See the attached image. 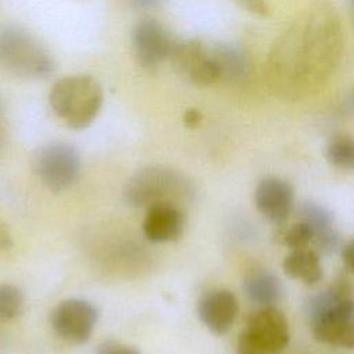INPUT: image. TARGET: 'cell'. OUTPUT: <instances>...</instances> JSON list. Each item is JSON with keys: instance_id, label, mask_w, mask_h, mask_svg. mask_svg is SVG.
I'll return each instance as SVG.
<instances>
[{"instance_id": "obj_9", "label": "cell", "mask_w": 354, "mask_h": 354, "mask_svg": "<svg viewBox=\"0 0 354 354\" xmlns=\"http://www.w3.org/2000/svg\"><path fill=\"white\" fill-rule=\"evenodd\" d=\"M245 330L267 354H278L289 343L288 321L275 306H263L254 311L249 317Z\"/></svg>"}, {"instance_id": "obj_20", "label": "cell", "mask_w": 354, "mask_h": 354, "mask_svg": "<svg viewBox=\"0 0 354 354\" xmlns=\"http://www.w3.org/2000/svg\"><path fill=\"white\" fill-rule=\"evenodd\" d=\"M278 241L292 249L307 248L310 242H313V231L311 228L299 220V223L282 230L278 234Z\"/></svg>"}, {"instance_id": "obj_21", "label": "cell", "mask_w": 354, "mask_h": 354, "mask_svg": "<svg viewBox=\"0 0 354 354\" xmlns=\"http://www.w3.org/2000/svg\"><path fill=\"white\" fill-rule=\"evenodd\" d=\"M236 353L238 354H267L261 346L243 329L238 337L236 343Z\"/></svg>"}, {"instance_id": "obj_22", "label": "cell", "mask_w": 354, "mask_h": 354, "mask_svg": "<svg viewBox=\"0 0 354 354\" xmlns=\"http://www.w3.org/2000/svg\"><path fill=\"white\" fill-rule=\"evenodd\" d=\"M97 354H141V353L131 346H126L119 342L108 340L98 346Z\"/></svg>"}, {"instance_id": "obj_15", "label": "cell", "mask_w": 354, "mask_h": 354, "mask_svg": "<svg viewBox=\"0 0 354 354\" xmlns=\"http://www.w3.org/2000/svg\"><path fill=\"white\" fill-rule=\"evenodd\" d=\"M218 73V83H238L249 72V61L242 50L232 44H216L210 47Z\"/></svg>"}, {"instance_id": "obj_18", "label": "cell", "mask_w": 354, "mask_h": 354, "mask_svg": "<svg viewBox=\"0 0 354 354\" xmlns=\"http://www.w3.org/2000/svg\"><path fill=\"white\" fill-rule=\"evenodd\" d=\"M326 159L333 166L354 169V138L348 136L333 137L326 147Z\"/></svg>"}, {"instance_id": "obj_7", "label": "cell", "mask_w": 354, "mask_h": 354, "mask_svg": "<svg viewBox=\"0 0 354 354\" xmlns=\"http://www.w3.org/2000/svg\"><path fill=\"white\" fill-rule=\"evenodd\" d=\"M98 319L97 308L84 299L59 301L51 313V326L64 340L75 344L86 343Z\"/></svg>"}, {"instance_id": "obj_27", "label": "cell", "mask_w": 354, "mask_h": 354, "mask_svg": "<svg viewBox=\"0 0 354 354\" xmlns=\"http://www.w3.org/2000/svg\"><path fill=\"white\" fill-rule=\"evenodd\" d=\"M127 1L137 8H151L156 6L160 0H127Z\"/></svg>"}, {"instance_id": "obj_5", "label": "cell", "mask_w": 354, "mask_h": 354, "mask_svg": "<svg viewBox=\"0 0 354 354\" xmlns=\"http://www.w3.org/2000/svg\"><path fill=\"white\" fill-rule=\"evenodd\" d=\"M32 169L47 189L62 192L77 181L82 160L72 144L53 141L37 148L32 158Z\"/></svg>"}, {"instance_id": "obj_1", "label": "cell", "mask_w": 354, "mask_h": 354, "mask_svg": "<svg viewBox=\"0 0 354 354\" xmlns=\"http://www.w3.org/2000/svg\"><path fill=\"white\" fill-rule=\"evenodd\" d=\"M342 50V29L335 12L317 8L296 22L275 43L270 75L283 91L301 93L329 75Z\"/></svg>"}, {"instance_id": "obj_6", "label": "cell", "mask_w": 354, "mask_h": 354, "mask_svg": "<svg viewBox=\"0 0 354 354\" xmlns=\"http://www.w3.org/2000/svg\"><path fill=\"white\" fill-rule=\"evenodd\" d=\"M169 61L176 73L192 84L205 87L218 83V73L210 47L201 40H177Z\"/></svg>"}, {"instance_id": "obj_23", "label": "cell", "mask_w": 354, "mask_h": 354, "mask_svg": "<svg viewBox=\"0 0 354 354\" xmlns=\"http://www.w3.org/2000/svg\"><path fill=\"white\" fill-rule=\"evenodd\" d=\"M342 259L347 270L354 274V238L350 239L342 249Z\"/></svg>"}, {"instance_id": "obj_3", "label": "cell", "mask_w": 354, "mask_h": 354, "mask_svg": "<svg viewBox=\"0 0 354 354\" xmlns=\"http://www.w3.org/2000/svg\"><path fill=\"white\" fill-rule=\"evenodd\" d=\"M126 202L134 207L148 209L152 205L171 202L183 206L192 196L189 180L169 166H147L134 173L123 191Z\"/></svg>"}, {"instance_id": "obj_26", "label": "cell", "mask_w": 354, "mask_h": 354, "mask_svg": "<svg viewBox=\"0 0 354 354\" xmlns=\"http://www.w3.org/2000/svg\"><path fill=\"white\" fill-rule=\"evenodd\" d=\"M242 1H245L246 7H248V8H250L252 11H256V12H264V10H267V8H266V6H264V1H263V0H242Z\"/></svg>"}, {"instance_id": "obj_19", "label": "cell", "mask_w": 354, "mask_h": 354, "mask_svg": "<svg viewBox=\"0 0 354 354\" xmlns=\"http://www.w3.org/2000/svg\"><path fill=\"white\" fill-rule=\"evenodd\" d=\"M25 299L19 288L11 283H0V321H10L24 311Z\"/></svg>"}, {"instance_id": "obj_14", "label": "cell", "mask_w": 354, "mask_h": 354, "mask_svg": "<svg viewBox=\"0 0 354 354\" xmlns=\"http://www.w3.org/2000/svg\"><path fill=\"white\" fill-rule=\"evenodd\" d=\"M315 340L342 348H354V317L330 315L311 324Z\"/></svg>"}, {"instance_id": "obj_25", "label": "cell", "mask_w": 354, "mask_h": 354, "mask_svg": "<svg viewBox=\"0 0 354 354\" xmlns=\"http://www.w3.org/2000/svg\"><path fill=\"white\" fill-rule=\"evenodd\" d=\"M202 122V113L201 111L195 108H189L184 112V123L188 127H196Z\"/></svg>"}, {"instance_id": "obj_13", "label": "cell", "mask_w": 354, "mask_h": 354, "mask_svg": "<svg viewBox=\"0 0 354 354\" xmlns=\"http://www.w3.org/2000/svg\"><path fill=\"white\" fill-rule=\"evenodd\" d=\"M299 220L313 231V242L324 253L333 252L339 245V234L332 213L317 203L303 202L299 206Z\"/></svg>"}, {"instance_id": "obj_8", "label": "cell", "mask_w": 354, "mask_h": 354, "mask_svg": "<svg viewBox=\"0 0 354 354\" xmlns=\"http://www.w3.org/2000/svg\"><path fill=\"white\" fill-rule=\"evenodd\" d=\"M176 40L167 28L153 18L138 21L131 32V47L137 62L148 71L170 58Z\"/></svg>"}, {"instance_id": "obj_4", "label": "cell", "mask_w": 354, "mask_h": 354, "mask_svg": "<svg viewBox=\"0 0 354 354\" xmlns=\"http://www.w3.org/2000/svg\"><path fill=\"white\" fill-rule=\"evenodd\" d=\"M0 68L21 79H46L54 72V59L30 33L7 26L0 30Z\"/></svg>"}, {"instance_id": "obj_10", "label": "cell", "mask_w": 354, "mask_h": 354, "mask_svg": "<svg viewBox=\"0 0 354 354\" xmlns=\"http://www.w3.org/2000/svg\"><path fill=\"white\" fill-rule=\"evenodd\" d=\"M185 225V214L181 205L162 202L147 209L142 231L148 241L165 243L181 236Z\"/></svg>"}, {"instance_id": "obj_11", "label": "cell", "mask_w": 354, "mask_h": 354, "mask_svg": "<svg viewBox=\"0 0 354 354\" xmlns=\"http://www.w3.org/2000/svg\"><path fill=\"white\" fill-rule=\"evenodd\" d=\"M257 210L272 223H283L293 210L295 191L292 185L279 177H266L254 192Z\"/></svg>"}, {"instance_id": "obj_17", "label": "cell", "mask_w": 354, "mask_h": 354, "mask_svg": "<svg viewBox=\"0 0 354 354\" xmlns=\"http://www.w3.org/2000/svg\"><path fill=\"white\" fill-rule=\"evenodd\" d=\"M246 296L261 306H274L282 296V285L279 279L268 271H253L245 282Z\"/></svg>"}, {"instance_id": "obj_16", "label": "cell", "mask_w": 354, "mask_h": 354, "mask_svg": "<svg viewBox=\"0 0 354 354\" xmlns=\"http://www.w3.org/2000/svg\"><path fill=\"white\" fill-rule=\"evenodd\" d=\"M282 267L288 277L299 279L306 285H314L322 278L319 256L315 250L308 248L292 249L285 257Z\"/></svg>"}, {"instance_id": "obj_2", "label": "cell", "mask_w": 354, "mask_h": 354, "mask_svg": "<svg viewBox=\"0 0 354 354\" xmlns=\"http://www.w3.org/2000/svg\"><path fill=\"white\" fill-rule=\"evenodd\" d=\"M53 112L71 129L90 126L101 111L104 93L100 82L90 75H71L58 79L48 94Z\"/></svg>"}, {"instance_id": "obj_24", "label": "cell", "mask_w": 354, "mask_h": 354, "mask_svg": "<svg viewBox=\"0 0 354 354\" xmlns=\"http://www.w3.org/2000/svg\"><path fill=\"white\" fill-rule=\"evenodd\" d=\"M12 246V236L7 225L0 220V253L8 250Z\"/></svg>"}, {"instance_id": "obj_12", "label": "cell", "mask_w": 354, "mask_h": 354, "mask_svg": "<svg viewBox=\"0 0 354 354\" xmlns=\"http://www.w3.org/2000/svg\"><path fill=\"white\" fill-rule=\"evenodd\" d=\"M198 317L216 335L225 333L238 314V301L232 292L218 289L206 293L198 303Z\"/></svg>"}]
</instances>
